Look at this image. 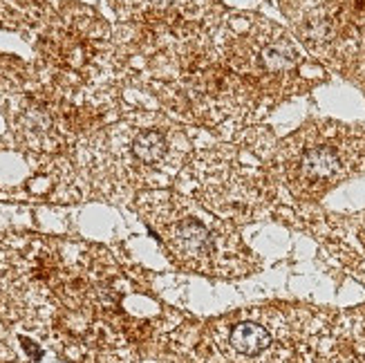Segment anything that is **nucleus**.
Instances as JSON below:
<instances>
[{
  "label": "nucleus",
  "mask_w": 365,
  "mask_h": 363,
  "mask_svg": "<svg viewBox=\"0 0 365 363\" xmlns=\"http://www.w3.org/2000/svg\"><path fill=\"white\" fill-rule=\"evenodd\" d=\"M150 200L148 223L178 267L217 278L249 274L251 251L237 238L231 223L204 215L188 198L178 193L153 195Z\"/></svg>",
  "instance_id": "obj_1"
},
{
  "label": "nucleus",
  "mask_w": 365,
  "mask_h": 363,
  "mask_svg": "<svg viewBox=\"0 0 365 363\" xmlns=\"http://www.w3.org/2000/svg\"><path fill=\"white\" fill-rule=\"evenodd\" d=\"M276 166L296 198H319L365 170V133L339 123L312 126L278 148Z\"/></svg>",
  "instance_id": "obj_2"
},
{
  "label": "nucleus",
  "mask_w": 365,
  "mask_h": 363,
  "mask_svg": "<svg viewBox=\"0 0 365 363\" xmlns=\"http://www.w3.org/2000/svg\"><path fill=\"white\" fill-rule=\"evenodd\" d=\"M200 204L227 223H247L267 200V182L256 168L240 166L233 155L206 153L195 162Z\"/></svg>",
  "instance_id": "obj_3"
},
{
  "label": "nucleus",
  "mask_w": 365,
  "mask_h": 363,
  "mask_svg": "<svg viewBox=\"0 0 365 363\" xmlns=\"http://www.w3.org/2000/svg\"><path fill=\"white\" fill-rule=\"evenodd\" d=\"M227 350L245 361H258L274 350V332L260 321H237L227 332Z\"/></svg>",
  "instance_id": "obj_4"
},
{
  "label": "nucleus",
  "mask_w": 365,
  "mask_h": 363,
  "mask_svg": "<svg viewBox=\"0 0 365 363\" xmlns=\"http://www.w3.org/2000/svg\"><path fill=\"white\" fill-rule=\"evenodd\" d=\"M170 141L168 137L157 128L137 131L133 137V157L144 166H157L168 160Z\"/></svg>",
  "instance_id": "obj_5"
},
{
  "label": "nucleus",
  "mask_w": 365,
  "mask_h": 363,
  "mask_svg": "<svg viewBox=\"0 0 365 363\" xmlns=\"http://www.w3.org/2000/svg\"><path fill=\"white\" fill-rule=\"evenodd\" d=\"M352 31H354V34H359V47H363V50H365V9L361 14V19L352 21Z\"/></svg>",
  "instance_id": "obj_6"
},
{
  "label": "nucleus",
  "mask_w": 365,
  "mask_h": 363,
  "mask_svg": "<svg viewBox=\"0 0 365 363\" xmlns=\"http://www.w3.org/2000/svg\"><path fill=\"white\" fill-rule=\"evenodd\" d=\"M21 343H23V348L27 350V354L31 357V361H38V359H41V354H43V352H41V348H38V345H36L34 341H29V339H25V337H23V339H21Z\"/></svg>",
  "instance_id": "obj_7"
}]
</instances>
